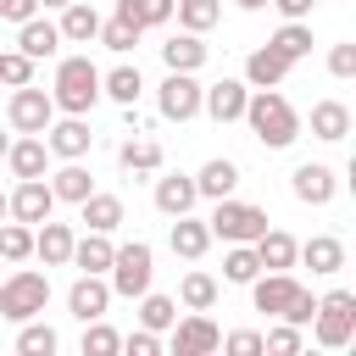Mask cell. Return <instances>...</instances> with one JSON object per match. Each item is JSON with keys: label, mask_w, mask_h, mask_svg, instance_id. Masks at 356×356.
<instances>
[{"label": "cell", "mask_w": 356, "mask_h": 356, "mask_svg": "<svg viewBox=\"0 0 356 356\" xmlns=\"http://www.w3.org/2000/svg\"><path fill=\"white\" fill-rule=\"evenodd\" d=\"M245 122H250V134H256L267 150H289V145L300 139V117H295V106H289L278 89H256V95L245 100Z\"/></svg>", "instance_id": "6da1fadb"}, {"label": "cell", "mask_w": 356, "mask_h": 356, "mask_svg": "<svg viewBox=\"0 0 356 356\" xmlns=\"http://www.w3.org/2000/svg\"><path fill=\"white\" fill-rule=\"evenodd\" d=\"M50 100H56V111H67V117H83V111L100 100V67H95L89 56H61Z\"/></svg>", "instance_id": "7a4b0ae2"}, {"label": "cell", "mask_w": 356, "mask_h": 356, "mask_svg": "<svg viewBox=\"0 0 356 356\" xmlns=\"http://www.w3.org/2000/svg\"><path fill=\"white\" fill-rule=\"evenodd\" d=\"M111 278V295H122V300H139L145 289H150V278H156V256H150V245L145 239H134V245H117L111 250V267H106Z\"/></svg>", "instance_id": "3957f363"}, {"label": "cell", "mask_w": 356, "mask_h": 356, "mask_svg": "<svg viewBox=\"0 0 356 356\" xmlns=\"http://www.w3.org/2000/svg\"><path fill=\"white\" fill-rule=\"evenodd\" d=\"M44 300H50V278H44V273H33V267H17V273L0 284V317H11V323L39 317V312H44Z\"/></svg>", "instance_id": "277c9868"}, {"label": "cell", "mask_w": 356, "mask_h": 356, "mask_svg": "<svg viewBox=\"0 0 356 356\" xmlns=\"http://www.w3.org/2000/svg\"><path fill=\"white\" fill-rule=\"evenodd\" d=\"M206 228H211V239L250 245V239L267 228V211H261V206H250V200H234V195H222V200H217V211L206 217Z\"/></svg>", "instance_id": "5b68a950"}, {"label": "cell", "mask_w": 356, "mask_h": 356, "mask_svg": "<svg viewBox=\"0 0 356 356\" xmlns=\"http://www.w3.org/2000/svg\"><path fill=\"white\" fill-rule=\"evenodd\" d=\"M312 328H317V345H328V350L350 345V334H356V295L350 289H328L317 300V312H312Z\"/></svg>", "instance_id": "8992f818"}, {"label": "cell", "mask_w": 356, "mask_h": 356, "mask_svg": "<svg viewBox=\"0 0 356 356\" xmlns=\"http://www.w3.org/2000/svg\"><path fill=\"white\" fill-rule=\"evenodd\" d=\"M6 122H11L17 134H44V128L56 122V100H50L44 89L22 83V89H11V100H6Z\"/></svg>", "instance_id": "52a82bcc"}, {"label": "cell", "mask_w": 356, "mask_h": 356, "mask_svg": "<svg viewBox=\"0 0 356 356\" xmlns=\"http://www.w3.org/2000/svg\"><path fill=\"white\" fill-rule=\"evenodd\" d=\"M156 106H161L167 122H189V117H200V83H195V72H167L161 89H156Z\"/></svg>", "instance_id": "ba28073f"}, {"label": "cell", "mask_w": 356, "mask_h": 356, "mask_svg": "<svg viewBox=\"0 0 356 356\" xmlns=\"http://www.w3.org/2000/svg\"><path fill=\"white\" fill-rule=\"evenodd\" d=\"M56 211V195H50V184L44 178H17V189L6 195V217H17V222H44Z\"/></svg>", "instance_id": "9c48e42d"}, {"label": "cell", "mask_w": 356, "mask_h": 356, "mask_svg": "<svg viewBox=\"0 0 356 356\" xmlns=\"http://www.w3.org/2000/svg\"><path fill=\"white\" fill-rule=\"evenodd\" d=\"M245 100H250V83H239V78L200 83V111H206L211 122H239V117H245Z\"/></svg>", "instance_id": "30bf717a"}, {"label": "cell", "mask_w": 356, "mask_h": 356, "mask_svg": "<svg viewBox=\"0 0 356 356\" xmlns=\"http://www.w3.org/2000/svg\"><path fill=\"white\" fill-rule=\"evenodd\" d=\"M89 145H95V134H89V122H83V117H61V122H50V128H44V150H50V156H61V161H83V156H89Z\"/></svg>", "instance_id": "8fae6325"}, {"label": "cell", "mask_w": 356, "mask_h": 356, "mask_svg": "<svg viewBox=\"0 0 356 356\" xmlns=\"http://www.w3.org/2000/svg\"><path fill=\"white\" fill-rule=\"evenodd\" d=\"M106 306H111V284L100 273H78V284L67 289V312L78 323H95V317H106Z\"/></svg>", "instance_id": "7c38bea8"}, {"label": "cell", "mask_w": 356, "mask_h": 356, "mask_svg": "<svg viewBox=\"0 0 356 356\" xmlns=\"http://www.w3.org/2000/svg\"><path fill=\"white\" fill-rule=\"evenodd\" d=\"M222 345V328L206 317V312H189L184 323H172V350L178 356H206V350H217Z\"/></svg>", "instance_id": "4fadbf2b"}, {"label": "cell", "mask_w": 356, "mask_h": 356, "mask_svg": "<svg viewBox=\"0 0 356 356\" xmlns=\"http://www.w3.org/2000/svg\"><path fill=\"white\" fill-rule=\"evenodd\" d=\"M289 189H295V200H306V206H328V200L339 195V178H334V167H323V161H300L295 178H289Z\"/></svg>", "instance_id": "5bb4252c"}, {"label": "cell", "mask_w": 356, "mask_h": 356, "mask_svg": "<svg viewBox=\"0 0 356 356\" xmlns=\"http://www.w3.org/2000/svg\"><path fill=\"white\" fill-rule=\"evenodd\" d=\"M72 239H78L72 222H50V217L33 222V256H39L44 267H67V261H72Z\"/></svg>", "instance_id": "9a60e30c"}, {"label": "cell", "mask_w": 356, "mask_h": 356, "mask_svg": "<svg viewBox=\"0 0 356 356\" xmlns=\"http://www.w3.org/2000/svg\"><path fill=\"white\" fill-rule=\"evenodd\" d=\"M295 278L289 273H256L250 278V300H256V312H267V317H284L289 312V300H295Z\"/></svg>", "instance_id": "2e32d148"}, {"label": "cell", "mask_w": 356, "mask_h": 356, "mask_svg": "<svg viewBox=\"0 0 356 356\" xmlns=\"http://www.w3.org/2000/svg\"><path fill=\"white\" fill-rule=\"evenodd\" d=\"M6 167H11L17 178H44V167H50L44 134H22V139H11V145H6Z\"/></svg>", "instance_id": "e0dca14e"}, {"label": "cell", "mask_w": 356, "mask_h": 356, "mask_svg": "<svg viewBox=\"0 0 356 356\" xmlns=\"http://www.w3.org/2000/svg\"><path fill=\"white\" fill-rule=\"evenodd\" d=\"M195 200H200V189H195L189 172H161V178H156V211H161V217H184Z\"/></svg>", "instance_id": "ac0fdd59"}, {"label": "cell", "mask_w": 356, "mask_h": 356, "mask_svg": "<svg viewBox=\"0 0 356 356\" xmlns=\"http://www.w3.org/2000/svg\"><path fill=\"white\" fill-rule=\"evenodd\" d=\"M250 245H256V261H261V273H289V267H295V250H300V245H295L284 228H261Z\"/></svg>", "instance_id": "d6986e66"}, {"label": "cell", "mask_w": 356, "mask_h": 356, "mask_svg": "<svg viewBox=\"0 0 356 356\" xmlns=\"http://www.w3.org/2000/svg\"><path fill=\"white\" fill-rule=\"evenodd\" d=\"M295 261H306V267H312L317 278H334V273L345 267V245H339L334 234H312V239H306V245L295 250Z\"/></svg>", "instance_id": "ffe728a7"}, {"label": "cell", "mask_w": 356, "mask_h": 356, "mask_svg": "<svg viewBox=\"0 0 356 356\" xmlns=\"http://www.w3.org/2000/svg\"><path fill=\"white\" fill-rule=\"evenodd\" d=\"M289 67H295V61H284L273 44H261V50H250V56H245V83H250V89H278Z\"/></svg>", "instance_id": "44dd1931"}, {"label": "cell", "mask_w": 356, "mask_h": 356, "mask_svg": "<svg viewBox=\"0 0 356 356\" xmlns=\"http://www.w3.org/2000/svg\"><path fill=\"white\" fill-rule=\"evenodd\" d=\"M167 245H172V256H184V261H200L206 256V245H211V228L200 222V217H172V234H167Z\"/></svg>", "instance_id": "7402d4cb"}, {"label": "cell", "mask_w": 356, "mask_h": 356, "mask_svg": "<svg viewBox=\"0 0 356 356\" xmlns=\"http://www.w3.org/2000/svg\"><path fill=\"white\" fill-rule=\"evenodd\" d=\"M206 44H200V33H172L167 44H161V61H167V72H200L206 67Z\"/></svg>", "instance_id": "603a6c76"}, {"label": "cell", "mask_w": 356, "mask_h": 356, "mask_svg": "<svg viewBox=\"0 0 356 356\" xmlns=\"http://www.w3.org/2000/svg\"><path fill=\"white\" fill-rule=\"evenodd\" d=\"M56 28H61V39H67V44H89V39L100 33V11H95V6H83V0H67Z\"/></svg>", "instance_id": "cb8c5ba5"}, {"label": "cell", "mask_w": 356, "mask_h": 356, "mask_svg": "<svg viewBox=\"0 0 356 356\" xmlns=\"http://www.w3.org/2000/svg\"><path fill=\"white\" fill-rule=\"evenodd\" d=\"M17 44H22V56L44 61V56H56L61 28H56V22H44V17H28V22H17Z\"/></svg>", "instance_id": "d4e9b609"}, {"label": "cell", "mask_w": 356, "mask_h": 356, "mask_svg": "<svg viewBox=\"0 0 356 356\" xmlns=\"http://www.w3.org/2000/svg\"><path fill=\"white\" fill-rule=\"evenodd\" d=\"M312 134H317L323 145H339V139L350 134V106H345V100H317V106H312Z\"/></svg>", "instance_id": "484cf974"}, {"label": "cell", "mask_w": 356, "mask_h": 356, "mask_svg": "<svg viewBox=\"0 0 356 356\" xmlns=\"http://www.w3.org/2000/svg\"><path fill=\"white\" fill-rule=\"evenodd\" d=\"M111 250H117L111 234H95V228H89L83 239H72V261H67V267H78V273H106V267H111Z\"/></svg>", "instance_id": "4316f807"}, {"label": "cell", "mask_w": 356, "mask_h": 356, "mask_svg": "<svg viewBox=\"0 0 356 356\" xmlns=\"http://www.w3.org/2000/svg\"><path fill=\"white\" fill-rule=\"evenodd\" d=\"M234 184H239V167H234L228 156H211V161L195 172V189H200L206 200H222V195H234Z\"/></svg>", "instance_id": "83f0119b"}, {"label": "cell", "mask_w": 356, "mask_h": 356, "mask_svg": "<svg viewBox=\"0 0 356 356\" xmlns=\"http://www.w3.org/2000/svg\"><path fill=\"white\" fill-rule=\"evenodd\" d=\"M78 211H83V222H89L95 234H117V228H122V200H117V195H95V189H89V195L78 200Z\"/></svg>", "instance_id": "f1b7e54d"}, {"label": "cell", "mask_w": 356, "mask_h": 356, "mask_svg": "<svg viewBox=\"0 0 356 356\" xmlns=\"http://www.w3.org/2000/svg\"><path fill=\"white\" fill-rule=\"evenodd\" d=\"M89 189H95V178H89L83 161H61V167L50 172V195H56V200H72V206H78Z\"/></svg>", "instance_id": "f546056e"}, {"label": "cell", "mask_w": 356, "mask_h": 356, "mask_svg": "<svg viewBox=\"0 0 356 356\" xmlns=\"http://www.w3.org/2000/svg\"><path fill=\"white\" fill-rule=\"evenodd\" d=\"M139 89H145L139 67H111V72H100V95H111L117 106H134V100H139Z\"/></svg>", "instance_id": "4dcf8cb0"}, {"label": "cell", "mask_w": 356, "mask_h": 356, "mask_svg": "<svg viewBox=\"0 0 356 356\" xmlns=\"http://www.w3.org/2000/svg\"><path fill=\"white\" fill-rule=\"evenodd\" d=\"M117 161L128 167V172H161V145L156 139H122V150H117Z\"/></svg>", "instance_id": "1f68e13d"}, {"label": "cell", "mask_w": 356, "mask_h": 356, "mask_svg": "<svg viewBox=\"0 0 356 356\" xmlns=\"http://www.w3.org/2000/svg\"><path fill=\"white\" fill-rule=\"evenodd\" d=\"M117 17L134 28H161L172 17V0H117Z\"/></svg>", "instance_id": "d6a6232c"}, {"label": "cell", "mask_w": 356, "mask_h": 356, "mask_svg": "<svg viewBox=\"0 0 356 356\" xmlns=\"http://www.w3.org/2000/svg\"><path fill=\"white\" fill-rule=\"evenodd\" d=\"M178 300H184L189 312H211V306H217V278H211V273H184Z\"/></svg>", "instance_id": "836d02e7"}, {"label": "cell", "mask_w": 356, "mask_h": 356, "mask_svg": "<svg viewBox=\"0 0 356 356\" xmlns=\"http://www.w3.org/2000/svg\"><path fill=\"white\" fill-rule=\"evenodd\" d=\"M178 323V300H167V295H139V328H156V334H167Z\"/></svg>", "instance_id": "e575fe53"}, {"label": "cell", "mask_w": 356, "mask_h": 356, "mask_svg": "<svg viewBox=\"0 0 356 356\" xmlns=\"http://www.w3.org/2000/svg\"><path fill=\"white\" fill-rule=\"evenodd\" d=\"M172 11H178L184 33H206V28H217V17H222L217 0H172Z\"/></svg>", "instance_id": "d590c367"}, {"label": "cell", "mask_w": 356, "mask_h": 356, "mask_svg": "<svg viewBox=\"0 0 356 356\" xmlns=\"http://www.w3.org/2000/svg\"><path fill=\"white\" fill-rule=\"evenodd\" d=\"M267 44H273L284 61H300V56H312V28H306V22H284Z\"/></svg>", "instance_id": "8d00e7d4"}, {"label": "cell", "mask_w": 356, "mask_h": 356, "mask_svg": "<svg viewBox=\"0 0 356 356\" xmlns=\"http://www.w3.org/2000/svg\"><path fill=\"white\" fill-rule=\"evenodd\" d=\"M33 256V228L28 222H0V261H28Z\"/></svg>", "instance_id": "74e56055"}, {"label": "cell", "mask_w": 356, "mask_h": 356, "mask_svg": "<svg viewBox=\"0 0 356 356\" xmlns=\"http://www.w3.org/2000/svg\"><path fill=\"white\" fill-rule=\"evenodd\" d=\"M139 33H145V28H134V22H122V17L111 11V22H100V33H95V39H100L106 50H117V56H128V50L139 44Z\"/></svg>", "instance_id": "f35d334b"}, {"label": "cell", "mask_w": 356, "mask_h": 356, "mask_svg": "<svg viewBox=\"0 0 356 356\" xmlns=\"http://www.w3.org/2000/svg\"><path fill=\"white\" fill-rule=\"evenodd\" d=\"M261 273V261H256V245H234L228 256H222V278L228 284H250Z\"/></svg>", "instance_id": "ab89813d"}, {"label": "cell", "mask_w": 356, "mask_h": 356, "mask_svg": "<svg viewBox=\"0 0 356 356\" xmlns=\"http://www.w3.org/2000/svg\"><path fill=\"white\" fill-rule=\"evenodd\" d=\"M17 350H22V356H50V350H56V328L28 317V323H22V334H17Z\"/></svg>", "instance_id": "60d3db41"}, {"label": "cell", "mask_w": 356, "mask_h": 356, "mask_svg": "<svg viewBox=\"0 0 356 356\" xmlns=\"http://www.w3.org/2000/svg\"><path fill=\"white\" fill-rule=\"evenodd\" d=\"M117 350H122V334L117 328H106L100 317L83 323V356H117Z\"/></svg>", "instance_id": "b9f144b4"}, {"label": "cell", "mask_w": 356, "mask_h": 356, "mask_svg": "<svg viewBox=\"0 0 356 356\" xmlns=\"http://www.w3.org/2000/svg\"><path fill=\"white\" fill-rule=\"evenodd\" d=\"M0 83H11V89L33 83V56H22V50H0Z\"/></svg>", "instance_id": "7bdbcfd3"}, {"label": "cell", "mask_w": 356, "mask_h": 356, "mask_svg": "<svg viewBox=\"0 0 356 356\" xmlns=\"http://www.w3.org/2000/svg\"><path fill=\"white\" fill-rule=\"evenodd\" d=\"M300 345H306V339H300V328H295V323H284V317H278V328H267V334H261V350H273V356H295Z\"/></svg>", "instance_id": "ee69618b"}, {"label": "cell", "mask_w": 356, "mask_h": 356, "mask_svg": "<svg viewBox=\"0 0 356 356\" xmlns=\"http://www.w3.org/2000/svg\"><path fill=\"white\" fill-rule=\"evenodd\" d=\"M312 312H317V295H312V289L300 284V289H295V300H289V312H284V323L306 328V323H312Z\"/></svg>", "instance_id": "f6af8a7d"}, {"label": "cell", "mask_w": 356, "mask_h": 356, "mask_svg": "<svg viewBox=\"0 0 356 356\" xmlns=\"http://www.w3.org/2000/svg\"><path fill=\"white\" fill-rule=\"evenodd\" d=\"M328 72L334 78H356V44H334L328 50Z\"/></svg>", "instance_id": "bcb514c9"}, {"label": "cell", "mask_w": 356, "mask_h": 356, "mask_svg": "<svg viewBox=\"0 0 356 356\" xmlns=\"http://www.w3.org/2000/svg\"><path fill=\"white\" fill-rule=\"evenodd\" d=\"M222 345H228L234 356H261V334H256V328H234Z\"/></svg>", "instance_id": "7dc6e473"}, {"label": "cell", "mask_w": 356, "mask_h": 356, "mask_svg": "<svg viewBox=\"0 0 356 356\" xmlns=\"http://www.w3.org/2000/svg\"><path fill=\"white\" fill-rule=\"evenodd\" d=\"M122 345H128L134 356H156V350H161V334H156V328H134Z\"/></svg>", "instance_id": "c3c4849f"}, {"label": "cell", "mask_w": 356, "mask_h": 356, "mask_svg": "<svg viewBox=\"0 0 356 356\" xmlns=\"http://www.w3.org/2000/svg\"><path fill=\"white\" fill-rule=\"evenodd\" d=\"M0 17L6 22H28V17H39V0H0Z\"/></svg>", "instance_id": "681fc988"}, {"label": "cell", "mask_w": 356, "mask_h": 356, "mask_svg": "<svg viewBox=\"0 0 356 356\" xmlns=\"http://www.w3.org/2000/svg\"><path fill=\"white\" fill-rule=\"evenodd\" d=\"M267 6H278V17H284V22H306L317 0H267Z\"/></svg>", "instance_id": "f907efd6"}, {"label": "cell", "mask_w": 356, "mask_h": 356, "mask_svg": "<svg viewBox=\"0 0 356 356\" xmlns=\"http://www.w3.org/2000/svg\"><path fill=\"white\" fill-rule=\"evenodd\" d=\"M234 6H239V11H261L267 0H234Z\"/></svg>", "instance_id": "816d5d0a"}, {"label": "cell", "mask_w": 356, "mask_h": 356, "mask_svg": "<svg viewBox=\"0 0 356 356\" xmlns=\"http://www.w3.org/2000/svg\"><path fill=\"white\" fill-rule=\"evenodd\" d=\"M39 6H56V11H61V6H67V0H39Z\"/></svg>", "instance_id": "f5cc1de1"}, {"label": "cell", "mask_w": 356, "mask_h": 356, "mask_svg": "<svg viewBox=\"0 0 356 356\" xmlns=\"http://www.w3.org/2000/svg\"><path fill=\"white\" fill-rule=\"evenodd\" d=\"M6 145H11V139H6V134H0V161H6Z\"/></svg>", "instance_id": "db71d44e"}, {"label": "cell", "mask_w": 356, "mask_h": 356, "mask_svg": "<svg viewBox=\"0 0 356 356\" xmlns=\"http://www.w3.org/2000/svg\"><path fill=\"white\" fill-rule=\"evenodd\" d=\"M0 222H6V195H0Z\"/></svg>", "instance_id": "11a10c76"}]
</instances>
